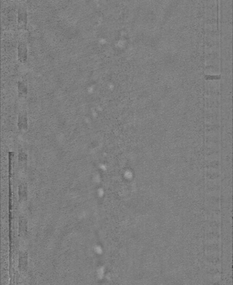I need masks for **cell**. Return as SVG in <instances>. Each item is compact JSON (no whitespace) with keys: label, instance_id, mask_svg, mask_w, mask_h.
<instances>
[{"label":"cell","instance_id":"6da1fadb","mask_svg":"<svg viewBox=\"0 0 233 285\" xmlns=\"http://www.w3.org/2000/svg\"><path fill=\"white\" fill-rule=\"evenodd\" d=\"M18 127L20 131H27L28 129V123L27 114L26 113L20 114L18 120Z\"/></svg>","mask_w":233,"mask_h":285},{"label":"cell","instance_id":"7a4b0ae2","mask_svg":"<svg viewBox=\"0 0 233 285\" xmlns=\"http://www.w3.org/2000/svg\"><path fill=\"white\" fill-rule=\"evenodd\" d=\"M19 59L23 63H25L27 60V49L23 45L20 46L19 48Z\"/></svg>","mask_w":233,"mask_h":285},{"label":"cell","instance_id":"3957f363","mask_svg":"<svg viewBox=\"0 0 233 285\" xmlns=\"http://www.w3.org/2000/svg\"><path fill=\"white\" fill-rule=\"evenodd\" d=\"M18 90L20 97H26L27 96L28 89L22 82H19Z\"/></svg>","mask_w":233,"mask_h":285},{"label":"cell","instance_id":"277c9868","mask_svg":"<svg viewBox=\"0 0 233 285\" xmlns=\"http://www.w3.org/2000/svg\"><path fill=\"white\" fill-rule=\"evenodd\" d=\"M27 254H22V255L20 256V267L21 269H24L26 268V265H27Z\"/></svg>","mask_w":233,"mask_h":285},{"label":"cell","instance_id":"5b68a950","mask_svg":"<svg viewBox=\"0 0 233 285\" xmlns=\"http://www.w3.org/2000/svg\"><path fill=\"white\" fill-rule=\"evenodd\" d=\"M20 195V197H26V187H24V185H22L20 186L19 189Z\"/></svg>","mask_w":233,"mask_h":285}]
</instances>
